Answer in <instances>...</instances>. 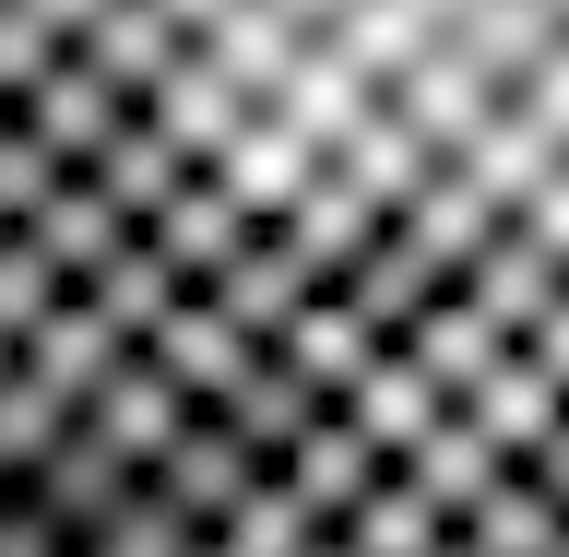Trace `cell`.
<instances>
[{
	"label": "cell",
	"mask_w": 569,
	"mask_h": 557,
	"mask_svg": "<svg viewBox=\"0 0 569 557\" xmlns=\"http://www.w3.org/2000/svg\"><path fill=\"white\" fill-rule=\"evenodd\" d=\"M0 178L284 297L569 345V0H0Z\"/></svg>",
	"instance_id": "1"
}]
</instances>
